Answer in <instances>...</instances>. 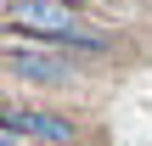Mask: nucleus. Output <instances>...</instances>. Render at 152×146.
Wrapping results in <instances>:
<instances>
[{"mask_svg": "<svg viewBox=\"0 0 152 146\" xmlns=\"http://www.w3.org/2000/svg\"><path fill=\"white\" fill-rule=\"evenodd\" d=\"M6 28H23V34L62 45L73 56H113L118 51V34L102 28L85 6H68V0H6Z\"/></svg>", "mask_w": 152, "mask_h": 146, "instance_id": "f257e3e1", "label": "nucleus"}, {"mask_svg": "<svg viewBox=\"0 0 152 146\" xmlns=\"http://www.w3.org/2000/svg\"><path fill=\"white\" fill-rule=\"evenodd\" d=\"M6 135H23L28 146H79L90 129L79 113L51 107V101H6Z\"/></svg>", "mask_w": 152, "mask_h": 146, "instance_id": "7ed1b4c3", "label": "nucleus"}, {"mask_svg": "<svg viewBox=\"0 0 152 146\" xmlns=\"http://www.w3.org/2000/svg\"><path fill=\"white\" fill-rule=\"evenodd\" d=\"M68 6H96V0H68Z\"/></svg>", "mask_w": 152, "mask_h": 146, "instance_id": "20e7f679", "label": "nucleus"}, {"mask_svg": "<svg viewBox=\"0 0 152 146\" xmlns=\"http://www.w3.org/2000/svg\"><path fill=\"white\" fill-rule=\"evenodd\" d=\"M6 73H11V84H34V90H73L79 84V56L73 51H62V45H45V39H34V34H23V28H6Z\"/></svg>", "mask_w": 152, "mask_h": 146, "instance_id": "f03ea898", "label": "nucleus"}]
</instances>
